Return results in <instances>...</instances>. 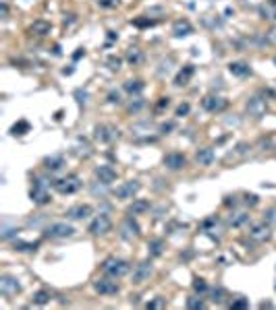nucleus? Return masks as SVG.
I'll return each instance as SVG.
<instances>
[{"label": "nucleus", "instance_id": "nucleus-48", "mask_svg": "<svg viewBox=\"0 0 276 310\" xmlns=\"http://www.w3.org/2000/svg\"><path fill=\"white\" fill-rule=\"evenodd\" d=\"M245 203L249 207H256L259 203V199H258V195H245Z\"/></svg>", "mask_w": 276, "mask_h": 310}, {"label": "nucleus", "instance_id": "nucleus-34", "mask_svg": "<svg viewBox=\"0 0 276 310\" xmlns=\"http://www.w3.org/2000/svg\"><path fill=\"white\" fill-rule=\"evenodd\" d=\"M274 145H276V137H262L258 141V147L262 151H268V149H274Z\"/></svg>", "mask_w": 276, "mask_h": 310}, {"label": "nucleus", "instance_id": "nucleus-29", "mask_svg": "<svg viewBox=\"0 0 276 310\" xmlns=\"http://www.w3.org/2000/svg\"><path fill=\"white\" fill-rule=\"evenodd\" d=\"M210 296H212L214 304H224L226 298H228V294H226V290L222 288V285H216V288L210 290Z\"/></svg>", "mask_w": 276, "mask_h": 310}, {"label": "nucleus", "instance_id": "nucleus-55", "mask_svg": "<svg viewBox=\"0 0 276 310\" xmlns=\"http://www.w3.org/2000/svg\"><path fill=\"white\" fill-rule=\"evenodd\" d=\"M274 149H276V145H274Z\"/></svg>", "mask_w": 276, "mask_h": 310}, {"label": "nucleus", "instance_id": "nucleus-5", "mask_svg": "<svg viewBox=\"0 0 276 310\" xmlns=\"http://www.w3.org/2000/svg\"><path fill=\"white\" fill-rule=\"evenodd\" d=\"M75 234V228L71 223H50L48 228L44 230V238H50V240H63V238H71Z\"/></svg>", "mask_w": 276, "mask_h": 310}, {"label": "nucleus", "instance_id": "nucleus-2", "mask_svg": "<svg viewBox=\"0 0 276 310\" xmlns=\"http://www.w3.org/2000/svg\"><path fill=\"white\" fill-rule=\"evenodd\" d=\"M245 112H247L249 118L262 120L264 116H266V112H268V99H266V95H262V93L251 95L247 99V104H245Z\"/></svg>", "mask_w": 276, "mask_h": 310}, {"label": "nucleus", "instance_id": "nucleus-39", "mask_svg": "<svg viewBox=\"0 0 276 310\" xmlns=\"http://www.w3.org/2000/svg\"><path fill=\"white\" fill-rule=\"evenodd\" d=\"M148 310H160V308H166V298H154L152 302H148V306H145Z\"/></svg>", "mask_w": 276, "mask_h": 310}, {"label": "nucleus", "instance_id": "nucleus-9", "mask_svg": "<svg viewBox=\"0 0 276 310\" xmlns=\"http://www.w3.org/2000/svg\"><path fill=\"white\" fill-rule=\"evenodd\" d=\"M110 230H112V219H110V215H106V213L96 215L94 221L89 223V234L91 236H106Z\"/></svg>", "mask_w": 276, "mask_h": 310}, {"label": "nucleus", "instance_id": "nucleus-21", "mask_svg": "<svg viewBox=\"0 0 276 310\" xmlns=\"http://www.w3.org/2000/svg\"><path fill=\"white\" fill-rule=\"evenodd\" d=\"M193 33V25L187 21V19H179V21H174V25H172V35L174 37H187Z\"/></svg>", "mask_w": 276, "mask_h": 310}, {"label": "nucleus", "instance_id": "nucleus-18", "mask_svg": "<svg viewBox=\"0 0 276 310\" xmlns=\"http://www.w3.org/2000/svg\"><path fill=\"white\" fill-rule=\"evenodd\" d=\"M50 29H52V25L48 21H44V19H37V21H34L32 25H29V35H35V37H46L50 33Z\"/></svg>", "mask_w": 276, "mask_h": 310}, {"label": "nucleus", "instance_id": "nucleus-14", "mask_svg": "<svg viewBox=\"0 0 276 310\" xmlns=\"http://www.w3.org/2000/svg\"><path fill=\"white\" fill-rule=\"evenodd\" d=\"M141 234V228L137 226V221L133 219V215H127L121 223V236L125 240H133V238H139Z\"/></svg>", "mask_w": 276, "mask_h": 310}, {"label": "nucleus", "instance_id": "nucleus-46", "mask_svg": "<svg viewBox=\"0 0 276 310\" xmlns=\"http://www.w3.org/2000/svg\"><path fill=\"white\" fill-rule=\"evenodd\" d=\"M156 21H152V19H137V21H133V25H137V27H150V25H154Z\"/></svg>", "mask_w": 276, "mask_h": 310}, {"label": "nucleus", "instance_id": "nucleus-7", "mask_svg": "<svg viewBox=\"0 0 276 310\" xmlns=\"http://www.w3.org/2000/svg\"><path fill=\"white\" fill-rule=\"evenodd\" d=\"M152 273H154V265H152L150 259L137 263L135 269H133V275H131V283L133 285H141L152 277Z\"/></svg>", "mask_w": 276, "mask_h": 310}, {"label": "nucleus", "instance_id": "nucleus-47", "mask_svg": "<svg viewBox=\"0 0 276 310\" xmlns=\"http://www.w3.org/2000/svg\"><path fill=\"white\" fill-rule=\"evenodd\" d=\"M108 102H110V104H121V102H122V99H121V93H119V91H110V93H108Z\"/></svg>", "mask_w": 276, "mask_h": 310}, {"label": "nucleus", "instance_id": "nucleus-32", "mask_svg": "<svg viewBox=\"0 0 276 310\" xmlns=\"http://www.w3.org/2000/svg\"><path fill=\"white\" fill-rule=\"evenodd\" d=\"M206 306V302L202 300V294H199V296H191V298H187V308L189 310H204Z\"/></svg>", "mask_w": 276, "mask_h": 310}, {"label": "nucleus", "instance_id": "nucleus-22", "mask_svg": "<svg viewBox=\"0 0 276 310\" xmlns=\"http://www.w3.org/2000/svg\"><path fill=\"white\" fill-rule=\"evenodd\" d=\"M150 201L145 199H133V203L127 207V215H141L145 211H150Z\"/></svg>", "mask_w": 276, "mask_h": 310}, {"label": "nucleus", "instance_id": "nucleus-36", "mask_svg": "<svg viewBox=\"0 0 276 310\" xmlns=\"http://www.w3.org/2000/svg\"><path fill=\"white\" fill-rule=\"evenodd\" d=\"M264 221L268 223V226H276V207H268L264 211Z\"/></svg>", "mask_w": 276, "mask_h": 310}, {"label": "nucleus", "instance_id": "nucleus-19", "mask_svg": "<svg viewBox=\"0 0 276 310\" xmlns=\"http://www.w3.org/2000/svg\"><path fill=\"white\" fill-rule=\"evenodd\" d=\"M214 159H216V155H214V149L212 147H202V149H197L195 153V161L199 166H212L214 164Z\"/></svg>", "mask_w": 276, "mask_h": 310}, {"label": "nucleus", "instance_id": "nucleus-3", "mask_svg": "<svg viewBox=\"0 0 276 310\" xmlns=\"http://www.w3.org/2000/svg\"><path fill=\"white\" fill-rule=\"evenodd\" d=\"M52 186H54V190L60 192V195H73V192H77L83 186V180L79 178V174H67L65 178L52 182Z\"/></svg>", "mask_w": 276, "mask_h": 310}, {"label": "nucleus", "instance_id": "nucleus-13", "mask_svg": "<svg viewBox=\"0 0 276 310\" xmlns=\"http://www.w3.org/2000/svg\"><path fill=\"white\" fill-rule=\"evenodd\" d=\"M65 215H67V219H71V221H83V219H87L89 215H94V207L91 205H73L67 209Z\"/></svg>", "mask_w": 276, "mask_h": 310}, {"label": "nucleus", "instance_id": "nucleus-16", "mask_svg": "<svg viewBox=\"0 0 276 310\" xmlns=\"http://www.w3.org/2000/svg\"><path fill=\"white\" fill-rule=\"evenodd\" d=\"M94 176L98 178V182L100 184H112L114 180H117V170H114L112 166H108V164H102V166H98L96 170H94Z\"/></svg>", "mask_w": 276, "mask_h": 310}, {"label": "nucleus", "instance_id": "nucleus-25", "mask_svg": "<svg viewBox=\"0 0 276 310\" xmlns=\"http://www.w3.org/2000/svg\"><path fill=\"white\" fill-rule=\"evenodd\" d=\"M122 89H125L129 95H139V93L145 89V83L141 79H129L122 83Z\"/></svg>", "mask_w": 276, "mask_h": 310}, {"label": "nucleus", "instance_id": "nucleus-1", "mask_svg": "<svg viewBox=\"0 0 276 310\" xmlns=\"http://www.w3.org/2000/svg\"><path fill=\"white\" fill-rule=\"evenodd\" d=\"M100 269H102L104 275L108 277H114V279H121L125 277L129 273V269H131V265L125 261V259H119V257H108L102 261V265H100Z\"/></svg>", "mask_w": 276, "mask_h": 310}, {"label": "nucleus", "instance_id": "nucleus-8", "mask_svg": "<svg viewBox=\"0 0 276 310\" xmlns=\"http://www.w3.org/2000/svg\"><path fill=\"white\" fill-rule=\"evenodd\" d=\"M94 290L100 294V296H117L121 292V285L114 281V277H100L94 281Z\"/></svg>", "mask_w": 276, "mask_h": 310}, {"label": "nucleus", "instance_id": "nucleus-6", "mask_svg": "<svg viewBox=\"0 0 276 310\" xmlns=\"http://www.w3.org/2000/svg\"><path fill=\"white\" fill-rule=\"evenodd\" d=\"M139 190H141L139 180H127V182H122L114 188V197H117L119 201H133Z\"/></svg>", "mask_w": 276, "mask_h": 310}, {"label": "nucleus", "instance_id": "nucleus-42", "mask_svg": "<svg viewBox=\"0 0 276 310\" xmlns=\"http://www.w3.org/2000/svg\"><path fill=\"white\" fill-rule=\"evenodd\" d=\"M191 112V106L187 104V102H183L179 108H177V112H174V116H177V118H183V116H187Z\"/></svg>", "mask_w": 276, "mask_h": 310}, {"label": "nucleus", "instance_id": "nucleus-12", "mask_svg": "<svg viewBox=\"0 0 276 310\" xmlns=\"http://www.w3.org/2000/svg\"><path fill=\"white\" fill-rule=\"evenodd\" d=\"M249 238L254 240V242H268V240L272 238V226H268L266 221L254 223V226L249 228Z\"/></svg>", "mask_w": 276, "mask_h": 310}, {"label": "nucleus", "instance_id": "nucleus-54", "mask_svg": "<svg viewBox=\"0 0 276 310\" xmlns=\"http://www.w3.org/2000/svg\"><path fill=\"white\" fill-rule=\"evenodd\" d=\"M274 64H276V58H274Z\"/></svg>", "mask_w": 276, "mask_h": 310}, {"label": "nucleus", "instance_id": "nucleus-52", "mask_svg": "<svg viewBox=\"0 0 276 310\" xmlns=\"http://www.w3.org/2000/svg\"><path fill=\"white\" fill-rule=\"evenodd\" d=\"M259 308H274V304H272V302H262Z\"/></svg>", "mask_w": 276, "mask_h": 310}, {"label": "nucleus", "instance_id": "nucleus-17", "mask_svg": "<svg viewBox=\"0 0 276 310\" xmlns=\"http://www.w3.org/2000/svg\"><path fill=\"white\" fill-rule=\"evenodd\" d=\"M164 166L168 168V170H172V172H177V170H183L185 168V164H187V157L183 153H179V151H171V153H166L164 155Z\"/></svg>", "mask_w": 276, "mask_h": 310}, {"label": "nucleus", "instance_id": "nucleus-33", "mask_svg": "<svg viewBox=\"0 0 276 310\" xmlns=\"http://www.w3.org/2000/svg\"><path fill=\"white\" fill-rule=\"evenodd\" d=\"M11 133L15 135V137H21V135H25V133H29V122L27 120H19L17 124H15V126L11 128Z\"/></svg>", "mask_w": 276, "mask_h": 310}, {"label": "nucleus", "instance_id": "nucleus-27", "mask_svg": "<svg viewBox=\"0 0 276 310\" xmlns=\"http://www.w3.org/2000/svg\"><path fill=\"white\" fill-rule=\"evenodd\" d=\"M164 240L162 238H154V240H150L148 242V252H150V257H162L164 254Z\"/></svg>", "mask_w": 276, "mask_h": 310}, {"label": "nucleus", "instance_id": "nucleus-40", "mask_svg": "<svg viewBox=\"0 0 276 310\" xmlns=\"http://www.w3.org/2000/svg\"><path fill=\"white\" fill-rule=\"evenodd\" d=\"M247 306H249L247 298H237V300H233L231 304H228V308H231V310H243V308H247Z\"/></svg>", "mask_w": 276, "mask_h": 310}, {"label": "nucleus", "instance_id": "nucleus-4", "mask_svg": "<svg viewBox=\"0 0 276 310\" xmlns=\"http://www.w3.org/2000/svg\"><path fill=\"white\" fill-rule=\"evenodd\" d=\"M29 199L34 201L35 205H48L50 203V192H48V182L44 178L35 176L34 178V184H32V190H29Z\"/></svg>", "mask_w": 276, "mask_h": 310}, {"label": "nucleus", "instance_id": "nucleus-35", "mask_svg": "<svg viewBox=\"0 0 276 310\" xmlns=\"http://www.w3.org/2000/svg\"><path fill=\"white\" fill-rule=\"evenodd\" d=\"M121 64H122V58L121 56H108V58H106V66H108L112 73L121 71Z\"/></svg>", "mask_w": 276, "mask_h": 310}, {"label": "nucleus", "instance_id": "nucleus-10", "mask_svg": "<svg viewBox=\"0 0 276 310\" xmlns=\"http://www.w3.org/2000/svg\"><path fill=\"white\" fill-rule=\"evenodd\" d=\"M202 108L210 114H220L228 108V99H224L222 95H206L202 99Z\"/></svg>", "mask_w": 276, "mask_h": 310}, {"label": "nucleus", "instance_id": "nucleus-49", "mask_svg": "<svg viewBox=\"0 0 276 310\" xmlns=\"http://www.w3.org/2000/svg\"><path fill=\"white\" fill-rule=\"evenodd\" d=\"M266 40L272 42V44H276V27H272L270 31H268V33H266Z\"/></svg>", "mask_w": 276, "mask_h": 310}, {"label": "nucleus", "instance_id": "nucleus-31", "mask_svg": "<svg viewBox=\"0 0 276 310\" xmlns=\"http://www.w3.org/2000/svg\"><path fill=\"white\" fill-rule=\"evenodd\" d=\"M259 15H262V19H268V21H276V6L266 2L259 6Z\"/></svg>", "mask_w": 276, "mask_h": 310}, {"label": "nucleus", "instance_id": "nucleus-51", "mask_svg": "<svg viewBox=\"0 0 276 310\" xmlns=\"http://www.w3.org/2000/svg\"><path fill=\"white\" fill-rule=\"evenodd\" d=\"M172 128H174V124L168 122V124H162V128H160V130H162V135H168V130H172Z\"/></svg>", "mask_w": 276, "mask_h": 310}, {"label": "nucleus", "instance_id": "nucleus-24", "mask_svg": "<svg viewBox=\"0 0 276 310\" xmlns=\"http://www.w3.org/2000/svg\"><path fill=\"white\" fill-rule=\"evenodd\" d=\"M193 73H195L193 64H185V66H183V71H181L177 77H174V85H177V87H185V85L191 81Z\"/></svg>", "mask_w": 276, "mask_h": 310}, {"label": "nucleus", "instance_id": "nucleus-43", "mask_svg": "<svg viewBox=\"0 0 276 310\" xmlns=\"http://www.w3.org/2000/svg\"><path fill=\"white\" fill-rule=\"evenodd\" d=\"M168 106H171V97H160V102L156 104V108H154V110L160 114V112H164Z\"/></svg>", "mask_w": 276, "mask_h": 310}, {"label": "nucleus", "instance_id": "nucleus-53", "mask_svg": "<svg viewBox=\"0 0 276 310\" xmlns=\"http://www.w3.org/2000/svg\"><path fill=\"white\" fill-rule=\"evenodd\" d=\"M268 2H270V4H274V6H276V0H268Z\"/></svg>", "mask_w": 276, "mask_h": 310}, {"label": "nucleus", "instance_id": "nucleus-41", "mask_svg": "<svg viewBox=\"0 0 276 310\" xmlns=\"http://www.w3.org/2000/svg\"><path fill=\"white\" fill-rule=\"evenodd\" d=\"M96 2H98L100 9H117L121 0H96Z\"/></svg>", "mask_w": 276, "mask_h": 310}, {"label": "nucleus", "instance_id": "nucleus-45", "mask_svg": "<svg viewBox=\"0 0 276 310\" xmlns=\"http://www.w3.org/2000/svg\"><path fill=\"white\" fill-rule=\"evenodd\" d=\"M75 97H77V102H79V106H86L87 104V91H83V89H77L75 91Z\"/></svg>", "mask_w": 276, "mask_h": 310}, {"label": "nucleus", "instance_id": "nucleus-11", "mask_svg": "<svg viewBox=\"0 0 276 310\" xmlns=\"http://www.w3.org/2000/svg\"><path fill=\"white\" fill-rule=\"evenodd\" d=\"M96 139L100 143H104V145H110V143H114L117 139L121 137V133H119V128H114L112 124H98L96 126Z\"/></svg>", "mask_w": 276, "mask_h": 310}, {"label": "nucleus", "instance_id": "nucleus-28", "mask_svg": "<svg viewBox=\"0 0 276 310\" xmlns=\"http://www.w3.org/2000/svg\"><path fill=\"white\" fill-rule=\"evenodd\" d=\"M125 58H127V62H129V64L137 66V64H141V62H143V52H141L139 48H133V46H131V48L127 50Z\"/></svg>", "mask_w": 276, "mask_h": 310}, {"label": "nucleus", "instance_id": "nucleus-30", "mask_svg": "<svg viewBox=\"0 0 276 310\" xmlns=\"http://www.w3.org/2000/svg\"><path fill=\"white\" fill-rule=\"evenodd\" d=\"M50 300H52V296H50L48 290H37V292L34 294V304H35V306H46Z\"/></svg>", "mask_w": 276, "mask_h": 310}, {"label": "nucleus", "instance_id": "nucleus-26", "mask_svg": "<svg viewBox=\"0 0 276 310\" xmlns=\"http://www.w3.org/2000/svg\"><path fill=\"white\" fill-rule=\"evenodd\" d=\"M249 213H245V211H241V213H231L228 215V226H233V228H243V226H247L249 223Z\"/></svg>", "mask_w": 276, "mask_h": 310}, {"label": "nucleus", "instance_id": "nucleus-20", "mask_svg": "<svg viewBox=\"0 0 276 310\" xmlns=\"http://www.w3.org/2000/svg\"><path fill=\"white\" fill-rule=\"evenodd\" d=\"M228 71H231L233 77L245 79V77L251 75V66L247 64V62H243V60H237V62H231V64H228Z\"/></svg>", "mask_w": 276, "mask_h": 310}, {"label": "nucleus", "instance_id": "nucleus-44", "mask_svg": "<svg viewBox=\"0 0 276 310\" xmlns=\"http://www.w3.org/2000/svg\"><path fill=\"white\" fill-rule=\"evenodd\" d=\"M143 106H145V102H143L141 97H137L135 102H131V104H129V112H139Z\"/></svg>", "mask_w": 276, "mask_h": 310}, {"label": "nucleus", "instance_id": "nucleus-38", "mask_svg": "<svg viewBox=\"0 0 276 310\" xmlns=\"http://www.w3.org/2000/svg\"><path fill=\"white\" fill-rule=\"evenodd\" d=\"M13 246H15V250H21V252H25V250H35V248H37V244H32V242H21V240H15Z\"/></svg>", "mask_w": 276, "mask_h": 310}, {"label": "nucleus", "instance_id": "nucleus-15", "mask_svg": "<svg viewBox=\"0 0 276 310\" xmlns=\"http://www.w3.org/2000/svg\"><path fill=\"white\" fill-rule=\"evenodd\" d=\"M21 292V283L13 275H0V294L2 296H15Z\"/></svg>", "mask_w": 276, "mask_h": 310}, {"label": "nucleus", "instance_id": "nucleus-23", "mask_svg": "<svg viewBox=\"0 0 276 310\" xmlns=\"http://www.w3.org/2000/svg\"><path fill=\"white\" fill-rule=\"evenodd\" d=\"M44 168L48 172H60L65 168V157L63 155H50V157L44 159Z\"/></svg>", "mask_w": 276, "mask_h": 310}, {"label": "nucleus", "instance_id": "nucleus-50", "mask_svg": "<svg viewBox=\"0 0 276 310\" xmlns=\"http://www.w3.org/2000/svg\"><path fill=\"white\" fill-rule=\"evenodd\" d=\"M0 13H2V19L9 17V4H6V2L0 4Z\"/></svg>", "mask_w": 276, "mask_h": 310}, {"label": "nucleus", "instance_id": "nucleus-37", "mask_svg": "<svg viewBox=\"0 0 276 310\" xmlns=\"http://www.w3.org/2000/svg\"><path fill=\"white\" fill-rule=\"evenodd\" d=\"M193 290H195V294H206L210 288H208V283H206V279L195 277V279H193Z\"/></svg>", "mask_w": 276, "mask_h": 310}]
</instances>
